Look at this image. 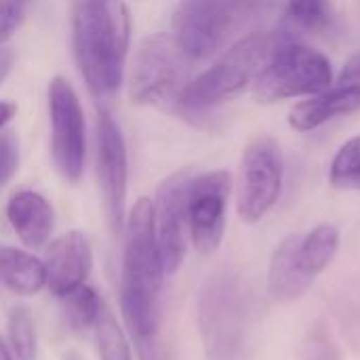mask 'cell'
<instances>
[{
  "label": "cell",
  "mask_w": 360,
  "mask_h": 360,
  "mask_svg": "<svg viewBox=\"0 0 360 360\" xmlns=\"http://www.w3.org/2000/svg\"><path fill=\"white\" fill-rule=\"evenodd\" d=\"M74 55L97 99L112 97L124 74L131 19L122 0H76L72 8Z\"/></svg>",
  "instance_id": "cell-1"
},
{
  "label": "cell",
  "mask_w": 360,
  "mask_h": 360,
  "mask_svg": "<svg viewBox=\"0 0 360 360\" xmlns=\"http://www.w3.org/2000/svg\"><path fill=\"white\" fill-rule=\"evenodd\" d=\"M165 268L154 228V202L139 198L127 219V245L122 257L120 310L135 340L158 335V302Z\"/></svg>",
  "instance_id": "cell-2"
},
{
  "label": "cell",
  "mask_w": 360,
  "mask_h": 360,
  "mask_svg": "<svg viewBox=\"0 0 360 360\" xmlns=\"http://www.w3.org/2000/svg\"><path fill=\"white\" fill-rule=\"evenodd\" d=\"M291 36L283 32H253L238 38L209 70L190 80L177 101L181 114H202L238 97L253 84L274 51Z\"/></svg>",
  "instance_id": "cell-3"
},
{
  "label": "cell",
  "mask_w": 360,
  "mask_h": 360,
  "mask_svg": "<svg viewBox=\"0 0 360 360\" xmlns=\"http://www.w3.org/2000/svg\"><path fill=\"white\" fill-rule=\"evenodd\" d=\"M270 6L272 0H179L173 38L192 61H200L257 23Z\"/></svg>",
  "instance_id": "cell-4"
},
{
  "label": "cell",
  "mask_w": 360,
  "mask_h": 360,
  "mask_svg": "<svg viewBox=\"0 0 360 360\" xmlns=\"http://www.w3.org/2000/svg\"><path fill=\"white\" fill-rule=\"evenodd\" d=\"M333 82V68L325 53L287 38L264 65L251 84L259 103H276L295 97H310Z\"/></svg>",
  "instance_id": "cell-5"
},
{
  "label": "cell",
  "mask_w": 360,
  "mask_h": 360,
  "mask_svg": "<svg viewBox=\"0 0 360 360\" xmlns=\"http://www.w3.org/2000/svg\"><path fill=\"white\" fill-rule=\"evenodd\" d=\"M188 61H192L177 40L169 34L148 36L133 59L129 95L137 105H156L177 110L179 95L188 80Z\"/></svg>",
  "instance_id": "cell-6"
},
{
  "label": "cell",
  "mask_w": 360,
  "mask_h": 360,
  "mask_svg": "<svg viewBox=\"0 0 360 360\" xmlns=\"http://www.w3.org/2000/svg\"><path fill=\"white\" fill-rule=\"evenodd\" d=\"M285 165L278 143L268 137H255L243 154L238 184V217L245 224L262 221L283 194Z\"/></svg>",
  "instance_id": "cell-7"
},
{
  "label": "cell",
  "mask_w": 360,
  "mask_h": 360,
  "mask_svg": "<svg viewBox=\"0 0 360 360\" xmlns=\"http://www.w3.org/2000/svg\"><path fill=\"white\" fill-rule=\"evenodd\" d=\"M49 112L53 162L65 181L76 184L84 171V114L74 86L61 76H55L49 84Z\"/></svg>",
  "instance_id": "cell-8"
},
{
  "label": "cell",
  "mask_w": 360,
  "mask_h": 360,
  "mask_svg": "<svg viewBox=\"0 0 360 360\" xmlns=\"http://www.w3.org/2000/svg\"><path fill=\"white\" fill-rule=\"evenodd\" d=\"M190 171H179L171 177H167L158 192L154 202V228H156V240L160 249V259L165 274H175L188 253V198H190V184H192Z\"/></svg>",
  "instance_id": "cell-9"
},
{
  "label": "cell",
  "mask_w": 360,
  "mask_h": 360,
  "mask_svg": "<svg viewBox=\"0 0 360 360\" xmlns=\"http://www.w3.org/2000/svg\"><path fill=\"white\" fill-rule=\"evenodd\" d=\"M232 190L228 171H209L192 177L188 198L190 240L200 255L219 249L226 234V209Z\"/></svg>",
  "instance_id": "cell-10"
},
{
  "label": "cell",
  "mask_w": 360,
  "mask_h": 360,
  "mask_svg": "<svg viewBox=\"0 0 360 360\" xmlns=\"http://www.w3.org/2000/svg\"><path fill=\"white\" fill-rule=\"evenodd\" d=\"M97 175L108 226L114 234H120L124 226L129 160L122 133L108 110L99 112L97 122Z\"/></svg>",
  "instance_id": "cell-11"
},
{
  "label": "cell",
  "mask_w": 360,
  "mask_h": 360,
  "mask_svg": "<svg viewBox=\"0 0 360 360\" xmlns=\"http://www.w3.org/2000/svg\"><path fill=\"white\" fill-rule=\"evenodd\" d=\"M200 331L211 360H236L240 348V302L232 281L217 276L200 295Z\"/></svg>",
  "instance_id": "cell-12"
},
{
  "label": "cell",
  "mask_w": 360,
  "mask_h": 360,
  "mask_svg": "<svg viewBox=\"0 0 360 360\" xmlns=\"http://www.w3.org/2000/svg\"><path fill=\"white\" fill-rule=\"evenodd\" d=\"M354 112H360V53L350 57L331 86L291 108L289 124L300 133H308L338 116H348Z\"/></svg>",
  "instance_id": "cell-13"
},
{
  "label": "cell",
  "mask_w": 360,
  "mask_h": 360,
  "mask_svg": "<svg viewBox=\"0 0 360 360\" xmlns=\"http://www.w3.org/2000/svg\"><path fill=\"white\" fill-rule=\"evenodd\" d=\"M46 287L53 295L65 297L82 287L93 270V251L80 230H70L51 243L44 259Z\"/></svg>",
  "instance_id": "cell-14"
},
{
  "label": "cell",
  "mask_w": 360,
  "mask_h": 360,
  "mask_svg": "<svg viewBox=\"0 0 360 360\" xmlns=\"http://www.w3.org/2000/svg\"><path fill=\"white\" fill-rule=\"evenodd\" d=\"M6 219L17 238L32 247H44L53 232V207L49 200L32 190L15 192L6 202Z\"/></svg>",
  "instance_id": "cell-15"
},
{
  "label": "cell",
  "mask_w": 360,
  "mask_h": 360,
  "mask_svg": "<svg viewBox=\"0 0 360 360\" xmlns=\"http://www.w3.org/2000/svg\"><path fill=\"white\" fill-rule=\"evenodd\" d=\"M297 243L300 234H291L274 249L268 270V293L278 304H289L300 300L312 285L310 278L297 262Z\"/></svg>",
  "instance_id": "cell-16"
},
{
  "label": "cell",
  "mask_w": 360,
  "mask_h": 360,
  "mask_svg": "<svg viewBox=\"0 0 360 360\" xmlns=\"http://www.w3.org/2000/svg\"><path fill=\"white\" fill-rule=\"evenodd\" d=\"M0 283L17 295H36L46 287L44 262L27 251L0 247Z\"/></svg>",
  "instance_id": "cell-17"
},
{
  "label": "cell",
  "mask_w": 360,
  "mask_h": 360,
  "mask_svg": "<svg viewBox=\"0 0 360 360\" xmlns=\"http://www.w3.org/2000/svg\"><path fill=\"white\" fill-rule=\"evenodd\" d=\"M340 240H342L340 230L333 224H319L308 234H300V243H297L300 268L310 278L316 281V276H321L335 259L340 251Z\"/></svg>",
  "instance_id": "cell-18"
},
{
  "label": "cell",
  "mask_w": 360,
  "mask_h": 360,
  "mask_svg": "<svg viewBox=\"0 0 360 360\" xmlns=\"http://www.w3.org/2000/svg\"><path fill=\"white\" fill-rule=\"evenodd\" d=\"M93 329H95V344L101 360H133L131 346L122 327L105 306L101 308Z\"/></svg>",
  "instance_id": "cell-19"
},
{
  "label": "cell",
  "mask_w": 360,
  "mask_h": 360,
  "mask_svg": "<svg viewBox=\"0 0 360 360\" xmlns=\"http://www.w3.org/2000/svg\"><path fill=\"white\" fill-rule=\"evenodd\" d=\"M63 300V314H65V321L72 329L80 331V329H89L95 325L101 308H103V302L99 300V295L82 285L78 287L76 291L68 293Z\"/></svg>",
  "instance_id": "cell-20"
},
{
  "label": "cell",
  "mask_w": 360,
  "mask_h": 360,
  "mask_svg": "<svg viewBox=\"0 0 360 360\" xmlns=\"http://www.w3.org/2000/svg\"><path fill=\"white\" fill-rule=\"evenodd\" d=\"M329 181L338 190H360V135L338 150L329 169Z\"/></svg>",
  "instance_id": "cell-21"
},
{
  "label": "cell",
  "mask_w": 360,
  "mask_h": 360,
  "mask_svg": "<svg viewBox=\"0 0 360 360\" xmlns=\"http://www.w3.org/2000/svg\"><path fill=\"white\" fill-rule=\"evenodd\" d=\"M8 342L17 360H36V327L30 310L17 306L8 312Z\"/></svg>",
  "instance_id": "cell-22"
},
{
  "label": "cell",
  "mask_w": 360,
  "mask_h": 360,
  "mask_svg": "<svg viewBox=\"0 0 360 360\" xmlns=\"http://www.w3.org/2000/svg\"><path fill=\"white\" fill-rule=\"evenodd\" d=\"M291 19L306 30H321L329 21V0H287Z\"/></svg>",
  "instance_id": "cell-23"
},
{
  "label": "cell",
  "mask_w": 360,
  "mask_h": 360,
  "mask_svg": "<svg viewBox=\"0 0 360 360\" xmlns=\"http://www.w3.org/2000/svg\"><path fill=\"white\" fill-rule=\"evenodd\" d=\"M19 165V146L13 133H2L0 135V188H4Z\"/></svg>",
  "instance_id": "cell-24"
},
{
  "label": "cell",
  "mask_w": 360,
  "mask_h": 360,
  "mask_svg": "<svg viewBox=\"0 0 360 360\" xmlns=\"http://www.w3.org/2000/svg\"><path fill=\"white\" fill-rule=\"evenodd\" d=\"M27 0H0V44L11 38L23 19Z\"/></svg>",
  "instance_id": "cell-25"
},
{
  "label": "cell",
  "mask_w": 360,
  "mask_h": 360,
  "mask_svg": "<svg viewBox=\"0 0 360 360\" xmlns=\"http://www.w3.org/2000/svg\"><path fill=\"white\" fill-rule=\"evenodd\" d=\"M13 61H15V53L6 46H0V82L8 76Z\"/></svg>",
  "instance_id": "cell-26"
},
{
  "label": "cell",
  "mask_w": 360,
  "mask_h": 360,
  "mask_svg": "<svg viewBox=\"0 0 360 360\" xmlns=\"http://www.w3.org/2000/svg\"><path fill=\"white\" fill-rule=\"evenodd\" d=\"M15 112H17V105H15V103H11V101H0V129L15 116Z\"/></svg>",
  "instance_id": "cell-27"
},
{
  "label": "cell",
  "mask_w": 360,
  "mask_h": 360,
  "mask_svg": "<svg viewBox=\"0 0 360 360\" xmlns=\"http://www.w3.org/2000/svg\"><path fill=\"white\" fill-rule=\"evenodd\" d=\"M0 360H15L13 359V354H11V350L4 346V342H2V338H0Z\"/></svg>",
  "instance_id": "cell-28"
}]
</instances>
